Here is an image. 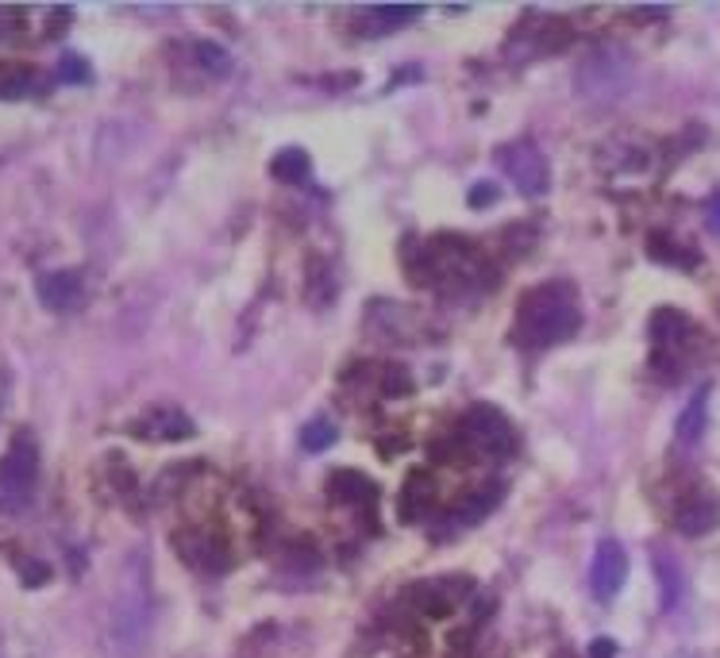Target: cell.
Returning <instances> with one entry per match:
<instances>
[{"label": "cell", "instance_id": "8fae6325", "mask_svg": "<svg viewBox=\"0 0 720 658\" xmlns=\"http://www.w3.org/2000/svg\"><path fill=\"white\" fill-rule=\"evenodd\" d=\"M651 339H655V347H678L686 339H693V323L682 312H674V308H663L651 320Z\"/></svg>", "mask_w": 720, "mask_h": 658}, {"label": "cell", "instance_id": "5b68a950", "mask_svg": "<svg viewBox=\"0 0 720 658\" xmlns=\"http://www.w3.org/2000/svg\"><path fill=\"white\" fill-rule=\"evenodd\" d=\"M458 439H463L471 451H479L485 458H505L513 455V423L490 405H479L463 416V428H458Z\"/></svg>", "mask_w": 720, "mask_h": 658}, {"label": "cell", "instance_id": "9c48e42d", "mask_svg": "<svg viewBox=\"0 0 720 658\" xmlns=\"http://www.w3.org/2000/svg\"><path fill=\"white\" fill-rule=\"evenodd\" d=\"M136 436L150 439V443H174V439H189L193 436V420L181 408L174 405H158L147 416L136 420Z\"/></svg>", "mask_w": 720, "mask_h": 658}, {"label": "cell", "instance_id": "ffe728a7", "mask_svg": "<svg viewBox=\"0 0 720 658\" xmlns=\"http://www.w3.org/2000/svg\"><path fill=\"white\" fill-rule=\"evenodd\" d=\"M58 78H62V81H73V86H81V81H89V66H86V58L66 54L62 62H58Z\"/></svg>", "mask_w": 720, "mask_h": 658}, {"label": "cell", "instance_id": "44dd1931", "mask_svg": "<svg viewBox=\"0 0 720 658\" xmlns=\"http://www.w3.org/2000/svg\"><path fill=\"white\" fill-rule=\"evenodd\" d=\"M466 201H471L474 208H479V205H493V201H497V189L485 186V181H482L479 189H471V197H466Z\"/></svg>", "mask_w": 720, "mask_h": 658}, {"label": "cell", "instance_id": "4fadbf2b", "mask_svg": "<svg viewBox=\"0 0 720 658\" xmlns=\"http://www.w3.org/2000/svg\"><path fill=\"white\" fill-rule=\"evenodd\" d=\"M332 497L347 505H371L374 501V486L355 470H339L332 473Z\"/></svg>", "mask_w": 720, "mask_h": 658}, {"label": "cell", "instance_id": "8992f818", "mask_svg": "<svg viewBox=\"0 0 720 658\" xmlns=\"http://www.w3.org/2000/svg\"><path fill=\"white\" fill-rule=\"evenodd\" d=\"M501 170L513 178V186L521 189L524 197H540V193H548V186H551L548 158H543V151L532 143V139H516V143L501 147Z\"/></svg>", "mask_w": 720, "mask_h": 658}, {"label": "cell", "instance_id": "7a4b0ae2", "mask_svg": "<svg viewBox=\"0 0 720 658\" xmlns=\"http://www.w3.org/2000/svg\"><path fill=\"white\" fill-rule=\"evenodd\" d=\"M150 581H147V558L131 555L128 566L120 574V589L112 597V644L124 658H136L144 651L147 636H150Z\"/></svg>", "mask_w": 720, "mask_h": 658}, {"label": "cell", "instance_id": "52a82bcc", "mask_svg": "<svg viewBox=\"0 0 720 658\" xmlns=\"http://www.w3.org/2000/svg\"><path fill=\"white\" fill-rule=\"evenodd\" d=\"M628 581V555L617 539H601L598 555H593L590 566V589L598 601H613L617 594L624 589Z\"/></svg>", "mask_w": 720, "mask_h": 658}, {"label": "cell", "instance_id": "277c9868", "mask_svg": "<svg viewBox=\"0 0 720 658\" xmlns=\"http://www.w3.org/2000/svg\"><path fill=\"white\" fill-rule=\"evenodd\" d=\"M39 486V447L31 436H16L12 447L0 458V508L4 512H23L36 501Z\"/></svg>", "mask_w": 720, "mask_h": 658}, {"label": "cell", "instance_id": "ba28073f", "mask_svg": "<svg viewBox=\"0 0 720 658\" xmlns=\"http://www.w3.org/2000/svg\"><path fill=\"white\" fill-rule=\"evenodd\" d=\"M174 544H178V551L189 566H197L205 574H224L231 566L228 547L216 536H208V531H181V536H174Z\"/></svg>", "mask_w": 720, "mask_h": 658}, {"label": "cell", "instance_id": "2e32d148", "mask_svg": "<svg viewBox=\"0 0 720 658\" xmlns=\"http://www.w3.org/2000/svg\"><path fill=\"white\" fill-rule=\"evenodd\" d=\"M332 443H336V423H332L328 416H316V420H308L305 431H300V447L313 455L328 451Z\"/></svg>", "mask_w": 720, "mask_h": 658}, {"label": "cell", "instance_id": "ac0fdd59", "mask_svg": "<svg viewBox=\"0 0 720 658\" xmlns=\"http://www.w3.org/2000/svg\"><path fill=\"white\" fill-rule=\"evenodd\" d=\"M655 570L663 578V608H674L682 601V570H678L671 555H655Z\"/></svg>", "mask_w": 720, "mask_h": 658}, {"label": "cell", "instance_id": "30bf717a", "mask_svg": "<svg viewBox=\"0 0 720 658\" xmlns=\"http://www.w3.org/2000/svg\"><path fill=\"white\" fill-rule=\"evenodd\" d=\"M36 293L50 312H73V308H81V301H86V281H81L78 270H55L39 278Z\"/></svg>", "mask_w": 720, "mask_h": 658}, {"label": "cell", "instance_id": "e0dca14e", "mask_svg": "<svg viewBox=\"0 0 720 658\" xmlns=\"http://www.w3.org/2000/svg\"><path fill=\"white\" fill-rule=\"evenodd\" d=\"M270 173L278 181H289V186H297V181L308 178V154L305 151H282L270 162Z\"/></svg>", "mask_w": 720, "mask_h": 658}, {"label": "cell", "instance_id": "7c38bea8", "mask_svg": "<svg viewBox=\"0 0 720 658\" xmlns=\"http://www.w3.org/2000/svg\"><path fill=\"white\" fill-rule=\"evenodd\" d=\"M706 401H709V389H701V393L682 408V416H678L674 436L682 447H693L701 439V431H706Z\"/></svg>", "mask_w": 720, "mask_h": 658}, {"label": "cell", "instance_id": "5bb4252c", "mask_svg": "<svg viewBox=\"0 0 720 658\" xmlns=\"http://www.w3.org/2000/svg\"><path fill=\"white\" fill-rule=\"evenodd\" d=\"M720 524V505L713 501H693L678 512V531L686 536H701V531H713Z\"/></svg>", "mask_w": 720, "mask_h": 658}, {"label": "cell", "instance_id": "7402d4cb", "mask_svg": "<svg viewBox=\"0 0 720 658\" xmlns=\"http://www.w3.org/2000/svg\"><path fill=\"white\" fill-rule=\"evenodd\" d=\"M590 655H593V658H613V655H617V644H613V639H593V644H590Z\"/></svg>", "mask_w": 720, "mask_h": 658}, {"label": "cell", "instance_id": "603a6c76", "mask_svg": "<svg viewBox=\"0 0 720 658\" xmlns=\"http://www.w3.org/2000/svg\"><path fill=\"white\" fill-rule=\"evenodd\" d=\"M706 220H709V228H713L717 236H720V193L713 197V201H709V208H706Z\"/></svg>", "mask_w": 720, "mask_h": 658}, {"label": "cell", "instance_id": "6da1fadb", "mask_svg": "<svg viewBox=\"0 0 720 658\" xmlns=\"http://www.w3.org/2000/svg\"><path fill=\"white\" fill-rule=\"evenodd\" d=\"M582 328V308H578V289L571 281H548L524 293L521 312L513 323V339L524 351H543V347L566 343Z\"/></svg>", "mask_w": 720, "mask_h": 658}, {"label": "cell", "instance_id": "9a60e30c", "mask_svg": "<svg viewBox=\"0 0 720 658\" xmlns=\"http://www.w3.org/2000/svg\"><path fill=\"white\" fill-rule=\"evenodd\" d=\"M193 58H197L200 70L213 73V78H228V73H231V54L224 51V47L208 43V39H200V43H193Z\"/></svg>", "mask_w": 720, "mask_h": 658}, {"label": "cell", "instance_id": "3957f363", "mask_svg": "<svg viewBox=\"0 0 720 658\" xmlns=\"http://www.w3.org/2000/svg\"><path fill=\"white\" fill-rule=\"evenodd\" d=\"M574 86L585 101H617L632 86V58L621 47H598L593 54L582 58Z\"/></svg>", "mask_w": 720, "mask_h": 658}, {"label": "cell", "instance_id": "d6986e66", "mask_svg": "<svg viewBox=\"0 0 720 658\" xmlns=\"http://www.w3.org/2000/svg\"><path fill=\"white\" fill-rule=\"evenodd\" d=\"M416 8H371L366 12V20H374L378 23V31H385V28H397V23H408V20H416Z\"/></svg>", "mask_w": 720, "mask_h": 658}]
</instances>
